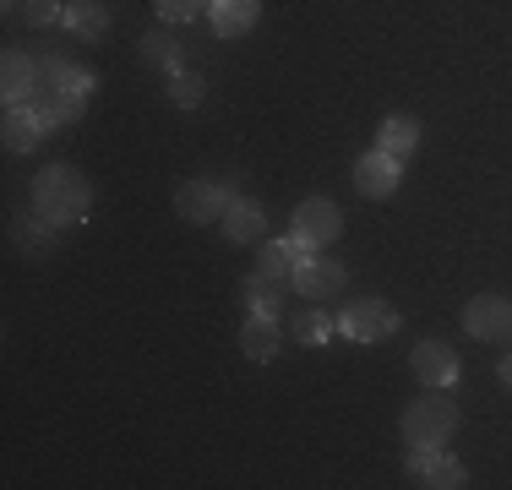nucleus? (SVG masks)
Instances as JSON below:
<instances>
[{
	"mask_svg": "<svg viewBox=\"0 0 512 490\" xmlns=\"http://www.w3.org/2000/svg\"><path fill=\"white\" fill-rule=\"evenodd\" d=\"M33 213H44L50 224H88L93 213V186L71 164H50L33 175Z\"/></svg>",
	"mask_w": 512,
	"mask_h": 490,
	"instance_id": "1",
	"label": "nucleus"
},
{
	"mask_svg": "<svg viewBox=\"0 0 512 490\" xmlns=\"http://www.w3.org/2000/svg\"><path fill=\"white\" fill-rule=\"evenodd\" d=\"M398 431L409 441H436V447H447V436L458 431V403L447 398L442 387H425L420 398L404 409V420H398Z\"/></svg>",
	"mask_w": 512,
	"mask_h": 490,
	"instance_id": "2",
	"label": "nucleus"
},
{
	"mask_svg": "<svg viewBox=\"0 0 512 490\" xmlns=\"http://www.w3.org/2000/svg\"><path fill=\"white\" fill-rule=\"evenodd\" d=\"M289 235L306 245V251H322V245H333L338 235H344V207L327 202V196H306V202H295Z\"/></svg>",
	"mask_w": 512,
	"mask_h": 490,
	"instance_id": "3",
	"label": "nucleus"
},
{
	"mask_svg": "<svg viewBox=\"0 0 512 490\" xmlns=\"http://www.w3.org/2000/svg\"><path fill=\"white\" fill-rule=\"evenodd\" d=\"M409 480L431 485V490H458V485H469V469L447 447H436V441H409Z\"/></svg>",
	"mask_w": 512,
	"mask_h": 490,
	"instance_id": "4",
	"label": "nucleus"
},
{
	"mask_svg": "<svg viewBox=\"0 0 512 490\" xmlns=\"http://www.w3.org/2000/svg\"><path fill=\"white\" fill-rule=\"evenodd\" d=\"M398 333V311L387 300H355L338 311V338L349 343H382Z\"/></svg>",
	"mask_w": 512,
	"mask_h": 490,
	"instance_id": "5",
	"label": "nucleus"
},
{
	"mask_svg": "<svg viewBox=\"0 0 512 490\" xmlns=\"http://www.w3.org/2000/svg\"><path fill=\"white\" fill-rule=\"evenodd\" d=\"M235 196L240 191L229 186V180H186V186L175 191V213L186 218V224H218Z\"/></svg>",
	"mask_w": 512,
	"mask_h": 490,
	"instance_id": "6",
	"label": "nucleus"
},
{
	"mask_svg": "<svg viewBox=\"0 0 512 490\" xmlns=\"http://www.w3.org/2000/svg\"><path fill=\"white\" fill-rule=\"evenodd\" d=\"M344 284H349V273H344V262H333V256H306V262L289 273V289H295L300 300H311V305L338 300Z\"/></svg>",
	"mask_w": 512,
	"mask_h": 490,
	"instance_id": "7",
	"label": "nucleus"
},
{
	"mask_svg": "<svg viewBox=\"0 0 512 490\" xmlns=\"http://www.w3.org/2000/svg\"><path fill=\"white\" fill-rule=\"evenodd\" d=\"M463 333L474 343H502L512 333V300L507 294H474L463 305Z\"/></svg>",
	"mask_w": 512,
	"mask_h": 490,
	"instance_id": "8",
	"label": "nucleus"
},
{
	"mask_svg": "<svg viewBox=\"0 0 512 490\" xmlns=\"http://www.w3.org/2000/svg\"><path fill=\"white\" fill-rule=\"evenodd\" d=\"M398 180H404V158L382 153V147H371V153L355 158V191L371 196V202H382V196L398 191Z\"/></svg>",
	"mask_w": 512,
	"mask_h": 490,
	"instance_id": "9",
	"label": "nucleus"
},
{
	"mask_svg": "<svg viewBox=\"0 0 512 490\" xmlns=\"http://www.w3.org/2000/svg\"><path fill=\"white\" fill-rule=\"evenodd\" d=\"M409 371L420 376V387H453L458 382V354L447 349L442 338H425V343H414L409 349Z\"/></svg>",
	"mask_w": 512,
	"mask_h": 490,
	"instance_id": "10",
	"label": "nucleus"
},
{
	"mask_svg": "<svg viewBox=\"0 0 512 490\" xmlns=\"http://www.w3.org/2000/svg\"><path fill=\"white\" fill-rule=\"evenodd\" d=\"M0 137H6V153H33V147L50 137V120L39 115V104H6Z\"/></svg>",
	"mask_w": 512,
	"mask_h": 490,
	"instance_id": "11",
	"label": "nucleus"
},
{
	"mask_svg": "<svg viewBox=\"0 0 512 490\" xmlns=\"http://www.w3.org/2000/svg\"><path fill=\"white\" fill-rule=\"evenodd\" d=\"M33 93H39V60L22 55V49H6V60H0V98L6 104H28Z\"/></svg>",
	"mask_w": 512,
	"mask_h": 490,
	"instance_id": "12",
	"label": "nucleus"
},
{
	"mask_svg": "<svg viewBox=\"0 0 512 490\" xmlns=\"http://www.w3.org/2000/svg\"><path fill=\"white\" fill-rule=\"evenodd\" d=\"M218 229H224V240H229V245H251V240H262V229H267L262 202H251V196H235V202L224 207V218H218Z\"/></svg>",
	"mask_w": 512,
	"mask_h": 490,
	"instance_id": "13",
	"label": "nucleus"
},
{
	"mask_svg": "<svg viewBox=\"0 0 512 490\" xmlns=\"http://www.w3.org/2000/svg\"><path fill=\"white\" fill-rule=\"evenodd\" d=\"M256 17H262V0H207V22H213L218 39H240V33H251Z\"/></svg>",
	"mask_w": 512,
	"mask_h": 490,
	"instance_id": "14",
	"label": "nucleus"
},
{
	"mask_svg": "<svg viewBox=\"0 0 512 490\" xmlns=\"http://www.w3.org/2000/svg\"><path fill=\"white\" fill-rule=\"evenodd\" d=\"M240 349H246L251 365H267L278 349H284V333H278V316H246L240 327Z\"/></svg>",
	"mask_w": 512,
	"mask_h": 490,
	"instance_id": "15",
	"label": "nucleus"
},
{
	"mask_svg": "<svg viewBox=\"0 0 512 490\" xmlns=\"http://www.w3.org/2000/svg\"><path fill=\"white\" fill-rule=\"evenodd\" d=\"M28 104H39V115L50 120V131H60V126H77L82 109H88V98L71 93V88H39V93L28 98Z\"/></svg>",
	"mask_w": 512,
	"mask_h": 490,
	"instance_id": "16",
	"label": "nucleus"
},
{
	"mask_svg": "<svg viewBox=\"0 0 512 490\" xmlns=\"http://www.w3.org/2000/svg\"><path fill=\"white\" fill-rule=\"evenodd\" d=\"M240 294H246L251 316H284V300H289V278H273V273H251L246 284H240Z\"/></svg>",
	"mask_w": 512,
	"mask_h": 490,
	"instance_id": "17",
	"label": "nucleus"
},
{
	"mask_svg": "<svg viewBox=\"0 0 512 490\" xmlns=\"http://www.w3.org/2000/svg\"><path fill=\"white\" fill-rule=\"evenodd\" d=\"M420 142H425V126L414 115H382V126H376V147L393 158H409Z\"/></svg>",
	"mask_w": 512,
	"mask_h": 490,
	"instance_id": "18",
	"label": "nucleus"
},
{
	"mask_svg": "<svg viewBox=\"0 0 512 490\" xmlns=\"http://www.w3.org/2000/svg\"><path fill=\"white\" fill-rule=\"evenodd\" d=\"M66 28L77 33L82 44H99L109 33V11L99 6V0H71V6H66Z\"/></svg>",
	"mask_w": 512,
	"mask_h": 490,
	"instance_id": "19",
	"label": "nucleus"
},
{
	"mask_svg": "<svg viewBox=\"0 0 512 490\" xmlns=\"http://www.w3.org/2000/svg\"><path fill=\"white\" fill-rule=\"evenodd\" d=\"M306 256H311V251H306V245H300L295 235H284V240H267V245H262V267H256V273L289 278L300 262H306Z\"/></svg>",
	"mask_w": 512,
	"mask_h": 490,
	"instance_id": "20",
	"label": "nucleus"
},
{
	"mask_svg": "<svg viewBox=\"0 0 512 490\" xmlns=\"http://www.w3.org/2000/svg\"><path fill=\"white\" fill-rule=\"evenodd\" d=\"M55 229L60 224H50V218H17V224H11V240H17L22 245V251H33V256H39V251H50V245H55Z\"/></svg>",
	"mask_w": 512,
	"mask_h": 490,
	"instance_id": "21",
	"label": "nucleus"
},
{
	"mask_svg": "<svg viewBox=\"0 0 512 490\" xmlns=\"http://www.w3.org/2000/svg\"><path fill=\"white\" fill-rule=\"evenodd\" d=\"M295 338H300V343H311V349H322V343H333V338H338V316L306 311V316L295 322Z\"/></svg>",
	"mask_w": 512,
	"mask_h": 490,
	"instance_id": "22",
	"label": "nucleus"
},
{
	"mask_svg": "<svg viewBox=\"0 0 512 490\" xmlns=\"http://www.w3.org/2000/svg\"><path fill=\"white\" fill-rule=\"evenodd\" d=\"M169 98H175V109H197L207 98V82L191 77V71H175V77H169Z\"/></svg>",
	"mask_w": 512,
	"mask_h": 490,
	"instance_id": "23",
	"label": "nucleus"
},
{
	"mask_svg": "<svg viewBox=\"0 0 512 490\" xmlns=\"http://www.w3.org/2000/svg\"><path fill=\"white\" fill-rule=\"evenodd\" d=\"M142 60H153V66H164L169 77L180 71V49H175V39H164V33H148V39H142Z\"/></svg>",
	"mask_w": 512,
	"mask_h": 490,
	"instance_id": "24",
	"label": "nucleus"
},
{
	"mask_svg": "<svg viewBox=\"0 0 512 490\" xmlns=\"http://www.w3.org/2000/svg\"><path fill=\"white\" fill-rule=\"evenodd\" d=\"M33 28H66V0H22Z\"/></svg>",
	"mask_w": 512,
	"mask_h": 490,
	"instance_id": "25",
	"label": "nucleus"
},
{
	"mask_svg": "<svg viewBox=\"0 0 512 490\" xmlns=\"http://www.w3.org/2000/svg\"><path fill=\"white\" fill-rule=\"evenodd\" d=\"M158 6V17L164 22H197V17H207V0H153Z\"/></svg>",
	"mask_w": 512,
	"mask_h": 490,
	"instance_id": "26",
	"label": "nucleus"
},
{
	"mask_svg": "<svg viewBox=\"0 0 512 490\" xmlns=\"http://www.w3.org/2000/svg\"><path fill=\"white\" fill-rule=\"evenodd\" d=\"M496 376H502V387L512 392V354H507V360H502V365H496Z\"/></svg>",
	"mask_w": 512,
	"mask_h": 490,
	"instance_id": "27",
	"label": "nucleus"
},
{
	"mask_svg": "<svg viewBox=\"0 0 512 490\" xmlns=\"http://www.w3.org/2000/svg\"><path fill=\"white\" fill-rule=\"evenodd\" d=\"M0 6H6V11H11V6H17V0H0Z\"/></svg>",
	"mask_w": 512,
	"mask_h": 490,
	"instance_id": "28",
	"label": "nucleus"
}]
</instances>
